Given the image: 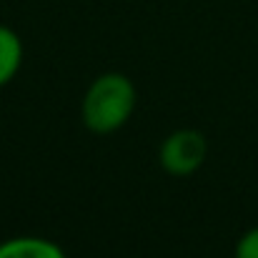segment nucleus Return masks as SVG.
<instances>
[{
	"instance_id": "nucleus-1",
	"label": "nucleus",
	"mask_w": 258,
	"mask_h": 258,
	"mask_svg": "<svg viewBox=\"0 0 258 258\" xmlns=\"http://www.w3.org/2000/svg\"><path fill=\"white\" fill-rule=\"evenodd\" d=\"M136 110V88L123 73L98 76L83 95L81 118L90 133L108 136L123 128Z\"/></svg>"
},
{
	"instance_id": "nucleus-2",
	"label": "nucleus",
	"mask_w": 258,
	"mask_h": 258,
	"mask_svg": "<svg viewBox=\"0 0 258 258\" xmlns=\"http://www.w3.org/2000/svg\"><path fill=\"white\" fill-rule=\"evenodd\" d=\"M206 156H208V141L201 131H193V128L173 131L161 143V151H158V161L163 171L175 178L193 175L206 163Z\"/></svg>"
},
{
	"instance_id": "nucleus-3",
	"label": "nucleus",
	"mask_w": 258,
	"mask_h": 258,
	"mask_svg": "<svg viewBox=\"0 0 258 258\" xmlns=\"http://www.w3.org/2000/svg\"><path fill=\"white\" fill-rule=\"evenodd\" d=\"M0 258H68L66 251L38 236H18L0 243Z\"/></svg>"
},
{
	"instance_id": "nucleus-4",
	"label": "nucleus",
	"mask_w": 258,
	"mask_h": 258,
	"mask_svg": "<svg viewBox=\"0 0 258 258\" xmlns=\"http://www.w3.org/2000/svg\"><path fill=\"white\" fill-rule=\"evenodd\" d=\"M23 66V43L18 33L8 25H0V86H8Z\"/></svg>"
},
{
	"instance_id": "nucleus-5",
	"label": "nucleus",
	"mask_w": 258,
	"mask_h": 258,
	"mask_svg": "<svg viewBox=\"0 0 258 258\" xmlns=\"http://www.w3.org/2000/svg\"><path fill=\"white\" fill-rule=\"evenodd\" d=\"M236 258H258V226L246 231L236 243Z\"/></svg>"
}]
</instances>
